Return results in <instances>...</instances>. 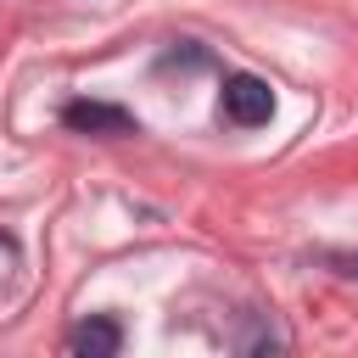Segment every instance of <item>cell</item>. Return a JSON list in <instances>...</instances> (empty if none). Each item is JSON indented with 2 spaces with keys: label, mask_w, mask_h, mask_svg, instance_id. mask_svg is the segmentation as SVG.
I'll use <instances>...</instances> for the list:
<instances>
[{
  "label": "cell",
  "mask_w": 358,
  "mask_h": 358,
  "mask_svg": "<svg viewBox=\"0 0 358 358\" xmlns=\"http://www.w3.org/2000/svg\"><path fill=\"white\" fill-rule=\"evenodd\" d=\"M67 347H73V352H84V358H112V352L123 347V330H117V319H106V313H101V319H84V324L67 336Z\"/></svg>",
  "instance_id": "cell-3"
},
{
  "label": "cell",
  "mask_w": 358,
  "mask_h": 358,
  "mask_svg": "<svg viewBox=\"0 0 358 358\" xmlns=\"http://www.w3.org/2000/svg\"><path fill=\"white\" fill-rule=\"evenodd\" d=\"M218 112H224L235 129H257V123L274 117V90H268L263 78H252V73H229L224 90H218Z\"/></svg>",
  "instance_id": "cell-1"
},
{
  "label": "cell",
  "mask_w": 358,
  "mask_h": 358,
  "mask_svg": "<svg viewBox=\"0 0 358 358\" xmlns=\"http://www.w3.org/2000/svg\"><path fill=\"white\" fill-rule=\"evenodd\" d=\"M207 62V50H196V45H185V50H168L162 56V67H201Z\"/></svg>",
  "instance_id": "cell-4"
},
{
  "label": "cell",
  "mask_w": 358,
  "mask_h": 358,
  "mask_svg": "<svg viewBox=\"0 0 358 358\" xmlns=\"http://www.w3.org/2000/svg\"><path fill=\"white\" fill-rule=\"evenodd\" d=\"M62 123H67L73 134H140L134 112H123V106H112V101H67V106H62Z\"/></svg>",
  "instance_id": "cell-2"
},
{
  "label": "cell",
  "mask_w": 358,
  "mask_h": 358,
  "mask_svg": "<svg viewBox=\"0 0 358 358\" xmlns=\"http://www.w3.org/2000/svg\"><path fill=\"white\" fill-rule=\"evenodd\" d=\"M330 268L341 280H358V252H330Z\"/></svg>",
  "instance_id": "cell-5"
}]
</instances>
